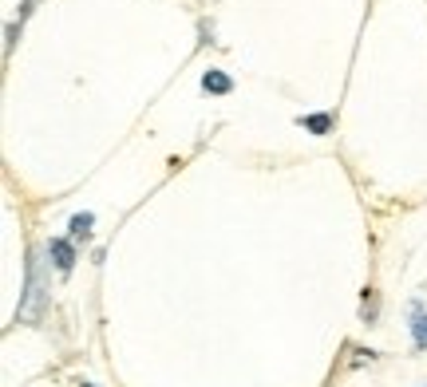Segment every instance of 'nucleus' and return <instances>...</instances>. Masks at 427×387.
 <instances>
[{"label":"nucleus","instance_id":"obj_1","mask_svg":"<svg viewBox=\"0 0 427 387\" xmlns=\"http://www.w3.org/2000/svg\"><path fill=\"white\" fill-rule=\"evenodd\" d=\"M44 300H48V293H44V273H40L36 253H32L28 257V288H24V300H20V308H16V320L36 324V320L44 317Z\"/></svg>","mask_w":427,"mask_h":387},{"label":"nucleus","instance_id":"obj_2","mask_svg":"<svg viewBox=\"0 0 427 387\" xmlns=\"http://www.w3.org/2000/svg\"><path fill=\"white\" fill-rule=\"evenodd\" d=\"M48 253H52V261H56V269H60V273H71V265H76V249H71V241L52 238L48 241Z\"/></svg>","mask_w":427,"mask_h":387},{"label":"nucleus","instance_id":"obj_3","mask_svg":"<svg viewBox=\"0 0 427 387\" xmlns=\"http://www.w3.org/2000/svg\"><path fill=\"white\" fill-rule=\"evenodd\" d=\"M202 91H210V95H229V91H234V80H229L226 71L210 68L206 75H202Z\"/></svg>","mask_w":427,"mask_h":387},{"label":"nucleus","instance_id":"obj_4","mask_svg":"<svg viewBox=\"0 0 427 387\" xmlns=\"http://www.w3.org/2000/svg\"><path fill=\"white\" fill-rule=\"evenodd\" d=\"M297 127H305L308 135H328V130H332V115H328V111H320V115H301Z\"/></svg>","mask_w":427,"mask_h":387},{"label":"nucleus","instance_id":"obj_5","mask_svg":"<svg viewBox=\"0 0 427 387\" xmlns=\"http://www.w3.org/2000/svg\"><path fill=\"white\" fill-rule=\"evenodd\" d=\"M411 336H416L419 348H427V317H423V305H411Z\"/></svg>","mask_w":427,"mask_h":387},{"label":"nucleus","instance_id":"obj_6","mask_svg":"<svg viewBox=\"0 0 427 387\" xmlns=\"http://www.w3.org/2000/svg\"><path fill=\"white\" fill-rule=\"evenodd\" d=\"M68 226H71V238H76V241H88V238H91V226H95V218H91V214H76Z\"/></svg>","mask_w":427,"mask_h":387},{"label":"nucleus","instance_id":"obj_7","mask_svg":"<svg viewBox=\"0 0 427 387\" xmlns=\"http://www.w3.org/2000/svg\"><path fill=\"white\" fill-rule=\"evenodd\" d=\"M80 387H95V383H91V379H80Z\"/></svg>","mask_w":427,"mask_h":387}]
</instances>
